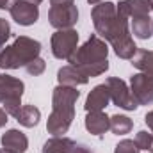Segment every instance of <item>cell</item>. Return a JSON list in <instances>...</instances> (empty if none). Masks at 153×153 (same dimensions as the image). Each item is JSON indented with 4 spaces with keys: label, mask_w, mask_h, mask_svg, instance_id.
<instances>
[{
    "label": "cell",
    "mask_w": 153,
    "mask_h": 153,
    "mask_svg": "<svg viewBox=\"0 0 153 153\" xmlns=\"http://www.w3.org/2000/svg\"><path fill=\"white\" fill-rule=\"evenodd\" d=\"M30 2H34V4H41L43 0H30Z\"/></svg>",
    "instance_id": "31"
},
{
    "label": "cell",
    "mask_w": 153,
    "mask_h": 153,
    "mask_svg": "<svg viewBox=\"0 0 153 153\" xmlns=\"http://www.w3.org/2000/svg\"><path fill=\"white\" fill-rule=\"evenodd\" d=\"M45 68H46V62L41 59V57H36L34 61H30L27 66H25V70H27V73L32 76H38L41 75L43 71H45Z\"/></svg>",
    "instance_id": "23"
},
{
    "label": "cell",
    "mask_w": 153,
    "mask_h": 153,
    "mask_svg": "<svg viewBox=\"0 0 153 153\" xmlns=\"http://www.w3.org/2000/svg\"><path fill=\"white\" fill-rule=\"evenodd\" d=\"M85 130L91 135L102 137L107 130H111V117L103 111H93L85 116Z\"/></svg>",
    "instance_id": "14"
},
{
    "label": "cell",
    "mask_w": 153,
    "mask_h": 153,
    "mask_svg": "<svg viewBox=\"0 0 153 153\" xmlns=\"http://www.w3.org/2000/svg\"><path fill=\"white\" fill-rule=\"evenodd\" d=\"M85 76H100L109 70V46L107 41L98 34L89 36L87 41L76 48V52L68 59Z\"/></svg>",
    "instance_id": "3"
},
{
    "label": "cell",
    "mask_w": 153,
    "mask_h": 153,
    "mask_svg": "<svg viewBox=\"0 0 153 153\" xmlns=\"http://www.w3.org/2000/svg\"><path fill=\"white\" fill-rule=\"evenodd\" d=\"M91 5H98V4H102V2H105V0H87Z\"/></svg>",
    "instance_id": "30"
},
{
    "label": "cell",
    "mask_w": 153,
    "mask_h": 153,
    "mask_svg": "<svg viewBox=\"0 0 153 153\" xmlns=\"http://www.w3.org/2000/svg\"><path fill=\"white\" fill-rule=\"evenodd\" d=\"M0 153H11V152H7V150H4V148H2V150H0Z\"/></svg>",
    "instance_id": "32"
},
{
    "label": "cell",
    "mask_w": 153,
    "mask_h": 153,
    "mask_svg": "<svg viewBox=\"0 0 153 153\" xmlns=\"http://www.w3.org/2000/svg\"><path fill=\"white\" fill-rule=\"evenodd\" d=\"M144 121H146V125H148V128H150V132L153 134V111H150L148 114L144 116Z\"/></svg>",
    "instance_id": "27"
},
{
    "label": "cell",
    "mask_w": 153,
    "mask_h": 153,
    "mask_svg": "<svg viewBox=\"0 0 153 153\" xmlns=\"http://www.w3.org/2000/svg\"><path fill=\"white\" fill-rule=\"evenodd\" d=\"M135 144H137L139 150L150 152L152 146H153V134L152 132H146V130L137 132V135H135Z\"/></svg>",
    "instance_id": "21"
},
{
    "label": "cell",
    "mask_w": 153,
    "mask_h": 153,
    "mask_svg": "<svg viewBox=\"0 0 153 153\" xmlns=\"http://www.w3.org/2000/svg\"><path fill=\"white\" fill-rule=\"evenodd\" d=\"M0 143H2V148H4V150H7V152H11V153H25L27 148H29V139H27V135H25L23 132L16 130V128L7 130V132L2 135Z\"/></svg>",
    "instance_id": "13"
},
{
    "label": "cell",
    "mask_w": 153,
    "mask_h": 153,
    "mask_svg": "<svg viewBox=\"0 0 153 153\" xmlns=\"http://www.w3.org/2000/svg\"><path fill=\"white\" fill-rule=\"evenodd\" d=\"M134 128V121L128 116L123 114H114L111 117V132L116 135H125Z\"/></svg>",
    "instance_id": "20"
},
{
    "label": "cell",
    "mask_w": 153,
    "mask_h": 153,
    "mask_svg": "<svg viewBox=\"0 0 153 153\" xmlns=\"http://www.w3.org/2000/svg\"><path fill=\"white\" fill-rule=\"evenodd\" d=\"M73 153H93V150L89 148V146H85V144H80V143H76L75 150H73Z\"/></svg>",
    "instance_id": "25"
},
{
    "label": "cell",
    "mask_w": 153,
    "mask_h": 153,
    "mask_svg": "<svg viewBox=\"0 0 153 153\" xmlns=\"http://www.w3.org/2000/svg\"><path fill=\"white\" fill-rule=\"evenodd\" d=\"M130 91L139 105H152L153 103V75L148 73H135L130 76Z\"/></svg>",
    "instance_id": "9"
},
{
    "label": "cell",
    "mask_w": 153,
    "mask_h": 153,
    "mask_svg": "<svg viewBox=\"0 0 153 153\" xmlns=\"http://www.w3.org/2000/svg\"><path fill=\"white\" fill-rule=\"evenodd\" d=\"M18 0H0V9H7V11H11V7L16 4Z\"/></svg>",
    "instance_id": "26"
},
{
    "label": "cell",
    "mask_w": 153,
    "mask_h": 153,
    "mask_svg": "<svg viewBox=\"0 0 153 153\" xmlns=\"http://www.w3.org/2000/svg\"><path fill=\"white\" fill-rule=\"evenodd\" d=\"M11 38V25L7 20L0 18V50L7 45V41Z\"/></svg>",
    "instance_id": "24"
},
{
    "label": "cell",
    "mask_w": 153,
    "mask_h": 153,
    "mask_svg": "<svg viewBox=\"0 0 153 153\" xmlns=\"http://www.w3.org/2000/svg\"><path fill=\"white\" fill-rule=\"evenodd\" d=\"M14 119L25 128H34L38 126L39 119H41V111L34 105H22V109L14 116Z\"/></svg>",
    "instance_id": "17"
},
{
    "label": "cell",
    "mask_w": 153,
    "mask_h": 153,
    "mask_svg": "<svg viewBox=\"0 0 153 153\" xmlns=\"http://www.w3.org/2000/svg\"><path fill=\"white\" fill-rule=\"evenodd\" d=\"M76 143L70 137H64V135H57V137H50L45 144H43V150L41 153H73Z\"/></svg>",
    "instance_id": "16"
},
{
    "label": "cell",
    "mask_w": 153,
    "mask_h": 153,
    "mask_svg": "<svg viewBox=\"0 0 153 153\" xmlns=\"http://www.w3.org/2000/svg\"><path fill=\"white\" fill-rule=\"evenodd\" d=\"M93 25L96 34L107 43L112 45L114 53L119 59L130 61L135 52L139 50L137 45L134 43L128 18L117 11V5L112 2H102L93 7L91 11Z\"/></svg>",
    "instance_id": "1"
},
{
    "label": "cell",
    "mask_w": 153,
    "mask_h": 153,
    "mask_svg": "<svg viewBox=\"0 0 153 153\" xmlns=\"http://www.w3.org/2000/svg\"><path fill=\"white\" fill-rule=\"evenodd\" d=\"M48 22L53 29H73L78 22V9L75 4L68 5H50L48 11Z\"/></svg>",
    "instance_id": "8"
},
{
    "label": "cell",
    "mask_w": 153,
    "mask_h": 153,
    "mask_svg": "<svg viewBox=\"0 0 153 153\" xmlns=\"http://www.w3.org/2000/svg\"><path fill=\"white\" fill-rule=\"evenodd\" d=\"M150 152H153V146H152V150H150Z\"/></svg>",
    "instance_id": "33"
},
{
    "label": "cell",
    "mask_w": 153,
    "mask_h": 153,
    "mask_svg": "<svg viewBox=\"0 0 153 153\" xmlns=\"http://www.w3.org/2000/svg\"><path fill=\"white\" fill-rule=\"evenodd\" d=\"M41 53V43L29 36H18L13 45L0 50V68L2 70H18L25 68Z\"/></svg>",
    "instance_id": "4"
},
{
    "label": "cell",
    "mask_w": 153,
    "mask_h": 153,
    "mask_svg": "<svg viewBox=\"0 0 153 153\" xmlns=\"http://www.w3.org/2000/svg\"><path fill=\"white\" fill-rule=\"evenodd\" d=\"M139 152H141V150L137 148L135 141H132V139H123V141H119L114 148V153H139Z\"/></svg>",
    "instance_id": "22"
},
{
    "label": "cell",
    "mask_w": 153,
    "mask_h": 153,
    "mask_svg": "<svg viewBox=\"0 0 153 153\" xmlns=\"http://www.w3.org/2000/svg\"><path fill=\"white\" fill-rule=\"evenodd\" d=\"M57 80L61 85H70V87H78V85H85L89 82V76H85L76 66H62L57 71Z\"/></svg>",
    "instance_id": "15"
},
{
    "label": "cell",
    "mask_w": 153,
    "mask_h": 153,
    "mask_svg": "<svg viewBox=\"0 0 153 153\" xmlns=\"http://www.w3.org/2000/svg\"><path fill=\"white\" fill-rule=\"evenodd\" d=\"M80 96V91L70 85H57L52 93V114L48 116L46 130L53 137L64 135L73 119H75V103Z\"/></svg>",
    "instance_id": "2"
},
{
    "label": "cell",
    "mask_w": 153,
    "mask_h": 153,
    "mask_svg": "<svg viewBox=\"0 0 153 153\" xmlns=\"http://www.w3.org/2000/svg\"><path fill=\"white\" fill-rule=\"evenodd\" d=\"M23 91H25V84L20 78L11 75H0V105L13 117L22 109Z\"/></svg>",
    "instance_id": "5"
},
{
    "label": "cell",
    "mask_w": 153,
    "mask_h": 153,
    "mask_svg": "<svg viewBox=\"0 0 153 153\" xmlns=\"http://www.w3.org/2000/svg\"><path fill=\"white\" fill-rule=\"evenodd\" d=\"M130 61H132V66L137 68L139 71L153 75V50H137Z\"/></svg>",
    "instance_id": "19"
},
{
    "label": "cell",
    "mask_w": 153,
    "mask_h": 153,
    "mask_svg": "<svg viewBox=\"0 0 153 153\" xmlns=\"http://www.w3.org/2000/svg\"><path fill=\"white\" fill-rule=\"evenodd\" d=\"M75 4V0H50V5H68Z\"/></svg>",
    "instance_id": "29"
},
{
    "label": "cell",
    "mask_w": 153,
    "mask_h": 153,
    "mask_svg": "<svg viewBox=\"0 0 153 153\" xmlns=\"http://www.w3.org/2000/svg\"><path fill=\"white\" fill-rule=\"evenodd\" d=\"M105 85L109 87V94H111V102L117 105L119 109L125 111H135L139 107L137 100L134 98L130 87L126 85V82L119 76H109L105 80Z\"/></svg>",
    "instance_id": "7"
},
{
    "label": "cell",
    "mask_w": 153,
    "mask_h": 153,
    "mask_svg": "<svg viewBox=\"0 0 153 153\" xmlns=\"http://www.w3.org/2000/svg\"><path fill=\"white\" fill-rule=\"evenodd\" d=\"M111 102V94H109V87L105 84H98L91 89V93L87 94L85 98V105L84 109L87 112H93V111H103Z\"/></svg>",
    "instance_id": "12"
},
{
    "label": "cell",
    "mask_w": 153,
    "mask_h": 153,
    "mask_svg": "<svg viewBox=\"0 0 153 153\" xmlns=\"http://www.w3.org/2000/svg\"><path fill=\"white\" fill-rule=\"evenodd\" d=\"M130 32H132L137 39H150L153 36V20L150 16L132 18Z\"/></svg>",
    "instance_id": "18"
},
{
    "label": "cell",
    "mask_w": 153,
    "mask_h": 153,
    "mask_svg": "<svg viewBox=\"0 0 153 153\" xmlns=\"http://www.w3.org/2000/svg\"><path fill=\"white\" fill-rule=\"evenodd\" d=\"M11 18L22 25V27H30L38 22L39 18V7L38 4L30 2V0H18L13 7H11Z\"/></svg>",
    "instance_id": "10"
},
{
    "label": "cell",
    "mask_w": 153,
    "mask_h": 153,
    "mask_svg": "<svg viewBox=\"0 0 153 153\" xmlns=\"http://www.w3.org/2000/svg\"><path fill=\"white\" fill-rule=\"evenodd\" d=\"M7 117H9V114H7V112H5V111L0 107V128H2V126H5V123L9 121Z\"/></svg>",
    "instance_id": "28"
},
{
    "label": "cell",
    "mask_w": 153,
    "mask_h": 153,
    "mask_svg": "<svg viewBox=\"0 0 153 153\" xmlns=\"http://www.w3.org/2000/svg\"><path fill=\"white\" fill-rule=\"evenodd\" d=\"M50 46H52V53L55 59L68 61L78 48V32L75 29L55 30L50 39Z\"/></svg>",
    "instance_id": "6"
},
{
    "label": "cell",
    "mask_w": 153,
    "mask_h": 153,
    "mask_svg": "<svg viewBox=\"0 0 153 153\" xmlns=\"http://www.w3.org/2000/svg\"><path fill=\"white\" fill-rule=\"evenodd\" d=\"M117 5V11L125 14L128 20L139 18V16H150L153 11V0H121Z\"/></svg>",
    "instance_id": "11"
}]
</instances>
